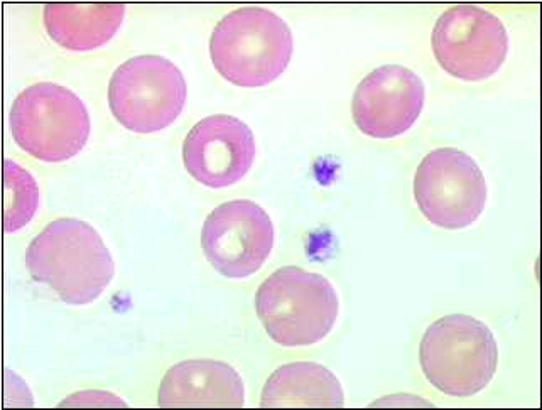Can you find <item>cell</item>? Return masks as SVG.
<instances>
[{"label":"cell","mask_w":542,"mask_h":410,"mask_svg":"<svg viewBox=\"0 0 542 410\" xmlns=\"http://www.w3.org/2000/svg\"><path fill=\"white\" fill-rule=\"evenodd\" d=\"M255 140L240 119L216 114L197 122L185 137L183 162L201 184L223 188L242 179L255 157Z\"/></svg>","instance_id":"11"},{"label":"cell","mask_w":542,"mask_h":410,"mask_svg":"<svg viewBox=\"0 0 542 410\" xmlns=\"http://www.w3.org/2000/svg\"><path fill=\"white\" fill-rule=\"evenodd\" d=\"M124 15L121 4H47L43 22L49 36L62 47L87 51L109 41Z\"/></svg>","instance_id":"14"},{"label":"cell","mask_w":542,"mask_h":410,"mask_svg":"<svg viewBox=\"0 0 542 410\" xmlns=\"http://www.w3.org/2000/svg\"><path fill=\"white\" fill-rule=\"evenodd\" d=\"M215 69L231 83L260 87L286 69L293 51L287 23L261 7L229 12L214 27L209 43Z\"/></svg>","instance_id":"2"},{"label":"cell","mask_w":542,"mask_h":410,"mask_svg":"<svg viewBox=\"0 0 542 410\" xmlns=\"http://www.w3.org/2000/svg\"><path fill=\"white\" fill-rule=\"evenodd\" d=\"M245 391L239 374L228 364L195 359L172 366L164 375L158 391V406L242 407Z\"/></svg>","instance_id":"12"},{"label":"cell","mask_w":542,"mask_h":410,"mask_svg":"<svg viewBox=\"0 0 542 410\" xmlns=\"http://www.w3.org/2000/svg\"><path fill=\"white\" fill-rule=\"evenodd\" d=\"M274 228L266 211L240 199L220 204L206 218L201 246L212 267L228 278L252 275L269 257Z\"/></svg>","instance_id":"9"},{"label":"cell","mask_w":542,"mask_h":410,"mask_svg":"<svg viewBox=\"0 0 542 410\" xmlns=\"http://www.w3.org/2000/svg\"><path fill=\"white\" fill-rule=\"evenodd\" d=\"M260 405L265 408L344 406L337 377L314 362H294L277 368L267 379Z\"/></svg>","instance_id":"13"},{"label":"cell","mask_w":542,"mask_h":410,"mask_svg":"<svg viewBox=\"0 0 542 410\" xmlns=\"http://www.w3.org/2000/svg\"><path fill=\"white\" fill-rule=\"evenodd\" d=\"M3 175V227L5 232L12 233L33 218L39 203V190L32 175L12 160H5Z\"/></svg>","instance_id":"15"},{"label":"cell","mask_w":542,"mask_h":410,"mask_svg":"<svg viewBox=\"0 0 542 410\" xmlns=\"http://www.w3.org/2000/svg\"><path fill=\"white\" fill-rule=\"evenodd\" d=\"M25 265L67 304L97 299L114 275V262L97 231L82 220L59 218L28 245Z\"/></svg>","instance_id":"1"},{"label":"cell","mask_w":542,"mask_h":410,"mask_svg":"<svg viewBox=\"0 0 542 410\" xmlns=\"http://www.w3.org/2000/svg\"><path fill=\"white\" fill-rule=\"evenodd\" d=\"M419 210L432 224L458 230L474 223L485 208L487 186L478 164L465 152L437 148L419 163L413 183Z\"/></svg>","instance_id":"7"},{"label":"cell","mask_w":542,"mask_h":410,"mask_svg":"<svg viewBox=\"0 0 542 410\" xmlns=\"http://www.w3.org/2000/svg\"><path fill=\"white\" fill-rule=\"evenodd\" d=\"M422 80L398 64L380 66L355 89L352 116L358 129L373 138L403 134L418 119L424 105Z\"/></svg>","instance_id":"10"},{"label":"cell","mask_w":542,"mask_h":410,"mask_svg":"<svg viewBox=\"0 0 542 410\" xmlns=\"http://www.w3.org/2000/svg\"><path fill=\"white\" fill-rule=\"evenodd\" d=\"M187 85L170 60L152 54L132 57L112 74L108 101L112 114L137 133L162 130L182 112Z\"/></svg>","instance_id":"6"},{"label":"cell","mask_w":542,"mask_h":410,"mask_svg":"<svg viewBox=\"0 0 542 410\" xmlns=\"http://www.w3.org/2000/svg\"><path fill=\"white\" fill-rule=\"evenodd\" d=\"M431 44L435 58L446 72L466 81H478L501 67L509 39L503 23L494 14L474 5H457L437 19Z\"/></svg>","instance_id":"8"},{"label":"cell","mask_w":542,"mask_h":410,"mask_svg":"<svg viewBox=\"0 0 542 410\" xmlns=\"http://www.w3.org/2000/svg\"><path fill=\"white\" fill-rule=\"evenodd\" d=\"M419 363L428 382L443 394L471 397L493 379L498 347L485 323L470 315L450 314L425 330Z\"/></svg>","instance_id":"3"},{"label":"cell","mask_w":542,"mask_h":410,"mask_svg":"<svg viewBox=\"0 0 542 410\" xmlns=\"http://www.w3.org/2000/svg\"><path fill=\"white\" fill-rule=\"evenodd\" d=\"M255 308L273 341L286 347L308 346L321 341L332 330L339 300L324 276L284 266L261 283Z\"/></svg>","instance_id":"4"},{"label":"cell","mask_w":542,"mask_h":410,"mask_svg":"<svg viewBox=\"0 0 542 410\" xmlns=\"http://www.w3.org/2000/svg\"><path fill=\"white\" fill-rule=\"evenodd\" d=\"M9 124L15 142L28 154L46 162L75 156L86 144L90 119L86 106L68 88L40 82L14 100Z\"/></svg>","instance_id":"5"}]
</instances>
